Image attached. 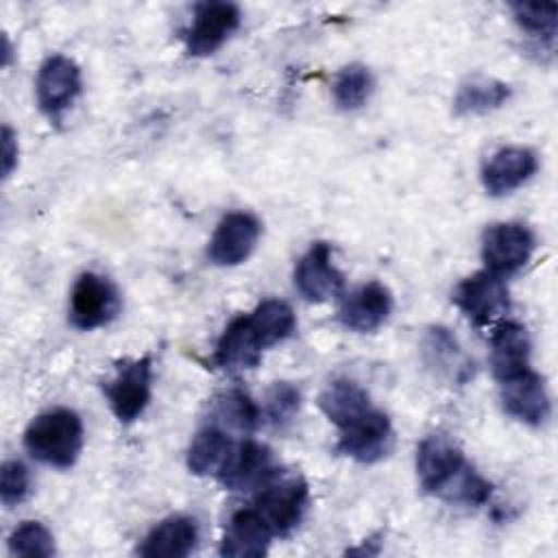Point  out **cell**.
Masks as SVG:
<instances>
[{
  "label": "cell",
  "instance_id": "25",
  "mask_svg": "<svg viewBox=\"0 0 558 558\" xmlns=\"http://www.w3.org/2000/svg\"><path fill=\"white\" fill-rule=\"evenodd\" d=\"M248 320L264 349L286 342L296 331V316L292 307L281 299H264L248 314Z\"/></svg>",
  "mask_w": 558,
  "mask_h": 558
},
{
  "label": "cell",
  "instance_id": "9",
  "mask_svg": "<svg viewBox=\"0 0 558 558\" xmlns=\"http://www.w3.org/2000/svg\"><path fill=\"white\" fill-rule=\"evenodd\" d=\"M534 248V233L523 222H493L482 233V262L486 270L501 277L521 270Z\"/></svg>",
  "mask_w": 558,
  "mask_h": 558
},
{
  "label": "cell",
  "instance_id": "29",
  "mask_svg": "<svg viewBox=\"0 0 558 558\" xmlns=\"http://www.w3.org/2000/svg\"><path fill=\"white\" fill-rule=\"evenodd\" d=\"M301 408V392L290 381H275L266 392L264 412L272 427H286Z\"/></svg>",
  "mask_w": 558,
  "mask_h": 558
},
{
  "label": "cell",
  "instance_id": "6",
  "mask_svg": "<svg viewBox=\"0 0 558 558\" xmlns=\"http://www.w3.org/2000/svg\"><path fill=\"white\" fill-rule=\"evenodd\" d=\"M456 307L475 325L486 327L510 310V292L506 286V277L495 275L490 270H477L464 277L451 294Z\"/></svg>",
  "mask_w": 558,
  "mask_h": 558
},
{
  "label": "cell",
  "instance_id": "26",
  "mask_svg": "<svg viewBox=\"0 0 558 558\" xmlns=\"http://www.w3.org/2000/svg\"><path fill=\"white\" fill-rule=\"evenodd\" d=\"M375 87L373 74L366 65L362 63H349L338 70L333 85H331V96L338 109L342 111H355L366 105Z\"/></svg>",
  "mask_w": 558,
  "mask_h": 558
},
{
  "label": "cell",
  "instance_id": "14",
  "mask_svg": "<svg viewBox=\"0 0 558 558\" xmlns=\"http://www.w3.org/2000/svg\"><path fill=\"white\" fill-rule=\"evenodd\" d=\"M499 401L508 416L532 427L543 425L551 412L545 379L532 368L499 381Z\"/></svg>",
  "mask_w": 558,
  "mask_h": 558
},
{
  "label": "cell",
  "instance_id": "5",
  "mask_svg": "<svg viewBox=\"0 0 558 558\" xmlns=\"http://www.w3.org/2000/svg\"><path fill=\"white\" fill-rule=\"evenodd\" d=\"M122 307V299L111 279L98 272H81L70 292V323L81 331L109 325Z\"/></svg>",
  "mask_w": 558,
  "mask_h": 558
},
{
  "label": "cell",
  "instance_id": "22",
  "mask_svg": "<svg viewBox=\"0 0 558 558\" xmlns=\"http://www.w3.org/2000/svg\"><path fill=\"white\" fill-rule=\"evenodd\" d=\"M510 96H512V89L508 83L484 76V74H473L460 83L453 98V113L484 116L504 107Z\"/></svg>",
  "mask_w": 558,
  "mask_h": 558
},
{
  "label": "cell",
  "instance_id": "11",
  "mask_svg": "<svg viewBox=\"0 0 558 558\" xmlns=\"http://www.w3.org/2000/svg\"><path fill=\"white\" fill-rule=\"evenodd\" d=\"M294 288L310 303H325L344 294V275L331 259L329 242H312L294 266Z\"/></svg>",
  "mask_w": 558,
  "mask_h": 558
},
{
  "label": "cell",
  "instance_id": "15",
  "mask_svg": "<svg viewBox=\"0 0 558 558\" xmlns=\"http://www.w3.org/2000/svg\"><path fill=\"white\" fill-rule=\"evenodd\" d=\"M392 312V294L379 281H368L342 294L338 320L344 329L355 333H371L379 329Z\"/></svg>",
  "mask_w": 558,
  "mask_h": 558
},
{
  "label": "cell",
  "instance_id": "19",
  "mask_svg": "<svg viewBox=\"0 0 558 558\" xmlns=\"http://www.w3.org/2000/svg\"><path fill=\"white\" fill-rule=\"evenodd\" d=\"M275 534L264 523V519L257 514L253 506L240 508L231 514L222 541H220V554L229 558H259L268 554L270 541Z\"/></svg>",
  "mask_w": 558,
  "mask_h": 558
},
{
  "label": "cell",
  "instance_id": "30",
  "mask_svg": "<svg viewBox=\"0 0 558 558\" xmlns=\"http://www.w3.org/2000/svg\"><path fill=\"white\" fill-rule=\"evenodd\" d=\"M425 355L429 366H438L442 371H453L451 362L464 371L466 364L460 362V349L456 338L449 333V329L445 327H432L427 338H425Z\"/></svg>",
  "mask_w": 558,
  "mask_h": 558
},
{
  "label": "cell",
  "instance_id": "32",
  "mask_svg": "<svg viewBox=\"0 0 558 558\" xmlns=\"http://www.w3.org/2000/svg\"><path fill=\"white\" fill-rule=\"evenodd\" d=\"M17 163V140L9 124L2 126V177L7 179Z\"/></svg>",
  "mask_w": 558,
  "mask_h": 558
},
{
  "label": "cell",
  "instance_id": "13",
  "mask_svg": "<svg viewBox=\"0 0 558 558\" xmlns=\"http://www.w3.org/2000/svg\"><path fill=\"white\" fill-rule=\"evenodd\" d=\"M277 469L279 466L275 464L272 451L266 445L246 438L233 445L229 458L225 460L216 477L227 490L246 493L257 490Z\"/></svg>",
  "mask_w": 558,
  "mask_h": 558
},
{
  "label": "cell",
  "instance_id": "21",
  "mask_svg": "<svg viewBox=\"0 0 558 558\" xmlns=\"http://www.w3.org/2000/svg\"><path fill=\"white\" fill-rule=\"evenodd\" d=\"M318 408L340 429L371 410V399L357 381L338 377L329 381L318 395Z\"/></svg>",
  "mask_w": 558,
  "mask_h": 558
},
{
  "label": "cell",
  "instance_id": "17",
  "mask_svg": "<svg viewBox=\"0 0 558 558\" xmlns=\"http://www.w3.org/2000/svg\"><path fill=\"white\" fill-rule=\"evenodd\" d=\"M264 344L257 338L248 314L235 316L222 331V336L216 342L214 349V366H218L225 373H242L251 371L262 362Z\"/></svg>",
  "mask_w": 558,
  "mask_h": 558
},
{
  "label": "cell",
  "instance_id": "8",
  "mask_svg": "<svg viewBox=\"0 0 558 558\" xmlns=\"http://www.w3.org/2000/svg\"><path fill=\"white\" fill-rule=\"evenodd\" d=\"M242 13L233 2L205 0L194 4L192 22L183 31L185 52L190 57L214 54L240 26Z\"/></svg>",
  "mask_w": 558,
  "mask_h": 558
},
{
  "label": "cell",
  "instance_id": "33",
  "mask_svg": "<svg viewBox=\"0 0 558 558\" xmlns=\"http://www.w3.org/2000/svg\"><path fill=\"white\" fill-rule=\"evenodd\" d=\"M2 44H4V65H9V57H11V46H9V39H7V35L2 37Z\"/></svg>",
  "mask_w": 558,
  "mask_h": 558
},
{
  "label": "cell",
  "instance_id": "20",
  "mask_svg": "<svg viewBox=\"0 0 558 558\" xmlns=\"http://www.w3.org/2000/svg\"><path fill=\"white\" fill-rule=\"evenodd\" d=\"M198 543V523L187 514H172L159 521L137 547L144 558H183Z\"/></svg>",
  "mask_w": 558,
  "mask_h": 558
},
{
  "label": "cell",
  "instance_id": "3",
  "mask_svg": "<svg viewBox=\"0 0 558 558\" xmlns=\"http://www.w3.org/2000/svg\"><path fill=\"white\" fill-rule=\"evenodd\" d=\"M102 395L120 423H133L142 416L153 392V360L150 355L122 360L109 379L100 384Z\"/></svg>",
  "mask_w": 558,
  "mask_h": 558
},
{
  "label": "cell",
  "instance_id": "18",
  "mask_svg": "<svg viewBox=\"0 0 558 558\" xmlns=\"http://www.w3.org/2000/svg\"><path fill=\"white\" fill-rule=\"evenodd\" d=\"M532 342L525 325L517 320H497L490 331V368L497 381L510 379L530 366Z\"/></svg>",
  "mask_w": 558,
  "mask_h": 558
},
{
  "label": "cell",
  "instance_id": "12",
  "mask_svg": "<svg viewBox=\"0 0 558 558\" xmlns=\"http://www.w3.org/2000/svg\"><path fill=\"white\" fill-rule=\"evenodd\" d=\"M262 235V222L248 211H229L216 225L209 244L207 257L211 264L229 268L248 259L257 240Z\"/></svg>",
  "mask_w": 558,
  "mask_h": 558
},
{
  "label": "cell",
  "instance_id": "1",
  "mask_svg": "<svg viewBox=\"0 0 558 558\" xmlns=\"http://www.w3.org/2000/svg\"><path fill=\"white\" fill-rule=\"evenodd\" d=\"M83 440V421L70 408L46 410L24 429V447L28 456L54 469H70L81 456Z\"/></svg>",
  "mask_w": 558,
  "mask_h": 558
},
{
  "label": "cell",
  "instance_id": "7",
  "mask_svg": "<svg viewBox=\"0 0 558 558\" xmlns=\"http://www.w3.org/2000/svg\"><path fill=\"white\" fill-rule=\"evenodd\" d=\"M83 89L81 68L65 54H50L41 61L35 78V98L39 111L50 120L59 122L63 113L74 105Z\"/></svg>",
  "mask_w": 558,
  "mask_h": 558
},
{
  "label": "cell",
  "instance_id": "10",
  "mask_svg": "<svg viewBox=\"0 0 558 558\" xmlns=\"http://www.w3.org/2000/svg\"><path fill=\"white\" fill-rule=\"evenodd\" d=\"M395 445V432L390 418L371 408L349 425L340 427L336 451L360 464H375L384 460Z\"/></svg>",
  "mask_w": 558,
  "mask_h": 558
},
{
  "label": "cell",
  "instance_id": "31",
  "mask_svg": "<svg viewBox=\"0 0 558 558\" xmlns=\"http://www.w3.org/2000/svg\"><path fill=\"white\" fill-rule=\"evenodd\" d=\"M31 490L28 469L20 460H4L0 466V499L7 508H13L26 499Z\"/></svg>",
  "mask_w": 558,
  "mask_h": 558
},
{
  "label": "cell",
  "instance_id": "23",
  "mask_svg": "<svg viewBox=\"0 0 558 558\" xmlns=\"http://www.w3.org/2000/svg\"><path fill=\"white\" fill-rule=\"evenodd\" d=\"M231 449H233V440L229 438V434L222 427L207 423L194 434V438L187 447L185 464H187L190 473H194L198 477L218 475V471L222 469Z\"/></svg>",
  "mask_w": 558,
  "mask_h": 558
},
{
  "label": "cell",
  "instance_id": "28",
  "mask_svg": "<svg viewBox=\"0 0 558 558\" xmlns=\"http://www.w3.org/2000/svg\"><path fill=\"white\" fill-rule=\"evenodd\" d=\"M510 11L514 15V22L536 37L554 39L556 24H558V7L551 4H538V2H512Z\"/></svg>",
  "mask_w": 558,
  "mask_h": 558
},
{
  "label": "cell",
  "instance_id": "2",
  "mask_svg": "<svg viewBox=\"0 0 558 558\" xmlns=\"http://www.w3.org/2000/svg\"><path fill=\"white\" fill-rule=\"evenodd\" d=\"M310 501L305 480L286 469H277L253 497V508L275 536H288L303 519Z\"/></svg>",
  "mask_w": 558,
  "mask_h": 558
},
{
  "label": "cell",
  "instance_id": "4",
  "mask_svg": "<svg viewBox=\"0 0 558 558\" xmlns=\"http://www.w3.org/2000/svg\"><path fill=\"white\" fill-rule=\"evenodd\" d=\"M469 462L462 449L445 434H429L416 449V477L418 486L427 495L447 497Z\"/></svg>",
  "mask_w": 558,
  "mask_h": 558
},
{
  "label": "cell",
  "instance_id": "24",
  "mask_svg": "<svg viewBox=\"0 0 558 558\" xmlns=\"http://www.w3.org/2000/svg\"><path fill=\"white\" fill-rule=\"evenodd\" d=\"M262 412L257 403L240 388H229L209 401V421L222 429L251 434L257 429Z\"/></svg>",
  "mask_w": 558,
  "mask_h": 558
},
{
  "label": "cell",
  "instance_id": "16",
  "mask_svg": "<svg viewBox=\"0 0 558 558\" xmlns=\"http://www.w3.org/2000/svg\"><path fill=\"white\" fill-rule=\"evenodd\" d=\"M538 170V155L527 146H504L482 168V185L490 196H506Z\"/></svg>",
  "mask_w": 558,
  "mask_h": 558
},
{
  "label": "cell",
  "instance_id": "27",
  "mask_svg": "<svg viewBox=\"0 0 558 558\" xmlns=\"http://www.w3.org/2000/svg\"><path fill=\"white\" fill-rule=\"evenodd\" d=\"M9 554L22 558H48L54 554V538L39 521H22L7 538Z\"/></svg>",
  "mask_w": 558,
  "mask_h": 558
}]
</instances>
